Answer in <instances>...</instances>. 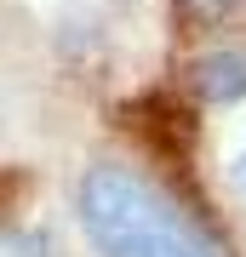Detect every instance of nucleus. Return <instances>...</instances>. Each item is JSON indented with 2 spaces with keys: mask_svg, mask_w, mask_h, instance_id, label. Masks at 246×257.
<instances>
[{
  "mask_svg": "<svg viewBox=\"0 0 246 257\" xmlns=\"http://www.w3.org/2000/svg\"><path fill=\"white\" fill-rule=\"evenodd\" d=\"M74 211H80V229L98 257H218L201 223L155 177L120 160H98L80 177Z\"/></svg>",
  "mask_w": 246,
  "mask_h": 257,
  "instance_id": "obj_1",
  "label": "nucleus"
},
{
  "mask_svg": "<svg viewBox=\"0 0 246 257\" xmlns=\"http://www.w3.org/2000/svg\"><path fill=\"white\" fill-rule=\"evenodd\" d=\"M189 80L201 103H240L246 97V46H218V52L195 57Z\"/></svg>",
  "mask_w": 246,
  "mask_h": 257,
  "instance_id": "obj_2",
  "label": "nucleus"
},
{
  "mask_svg": "<svg viewBox=\"0 0 246 257\" xmlns=\"http://www.w3.org/2000/svg\"><path fill=\"white\" fill-rule=\"evenodd\" d=\"M178 23L183 29H229V23H246V0H178Z\"/></svg>",
  "mask_w": 246,
  "mask_h": 257,
  "instance_id": "obj_3",
  "label": "nucleus"
},
{
  "mask_svg": "<svg viewBox=\"0 0 246 257\" xmlns=\"http://www.w3.org/2000/svg\"><path fill=\"white\" fill-rule=\"evenodd\" d=\"M235 183L246 189V149H240V160H235Z\"/></svg>",
  "mask_w": 246,
  "mask_h": 257,
  "instance_id": "obj_4",
  "label": "nucleus"
}]
</instances>
